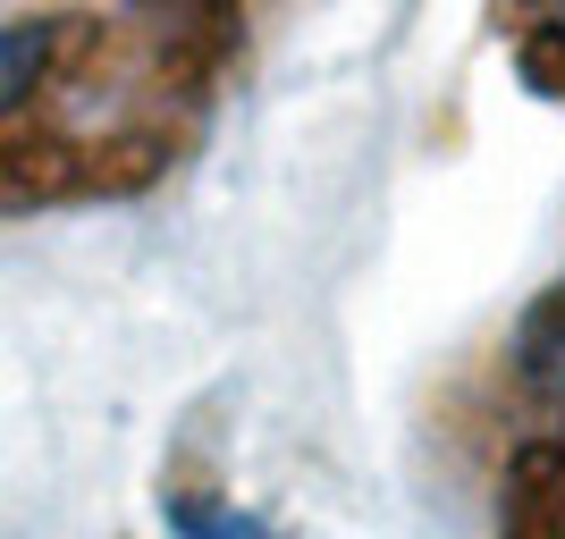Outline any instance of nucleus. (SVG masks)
I'll return each instance as SVG.
<instances>
[{"label":"nucleus","instance_id":"nucleus-1","mask_svg":"<svg viewBox=\"0 0 565 539\" xmlns=\"http://www.w3.org/2000/svg\"><path fill=\"white\" fill-rule=\"evenodd\" d=\"M220 18H0V194L136 186L203 110Z\"/></svg>","mask_w":565,"mask_h":539},{"label":"nucleus","instance_id":"nucleus-2","mask_svg":"<svg viewBox=\"0 0 565 539\" xmlns=\"http://www.w3.org/2000/svg\"><path fill=\"white\" fill-rule=\"evenodd\" d=\"M515 489H523L515 539H565V430H532Z\"/></svg>","mask_w":565,"mask_h":539},{"label":"nucleus","instance_id":"nucleus-3","mask_svg":"<svg viewBox=\"0 0 565 539\" xmlns=\"http://www.w3.org/2000/svg\"><path fill=\"white\" fill-rule=\"evenodd\" d=\"M169 522H178V539H279L262 515H245L220 489H169Z\"/></svg>","mask_w":565,"mask_h":539},{"label":"nucleus","instance_id":"nucleus-4","mask_svg":"<svg viewBox=\"0 0 565 539\" xmlns=\"http://www.w3.org/2000/svg\"><path fill=\"white\" fill-rule=\"evenodd\" d=\"M523 68H541V85H565V9H541V18L515 25Z\"/></svg>","mask_w":565,"mask_h":539}]
</instances>
